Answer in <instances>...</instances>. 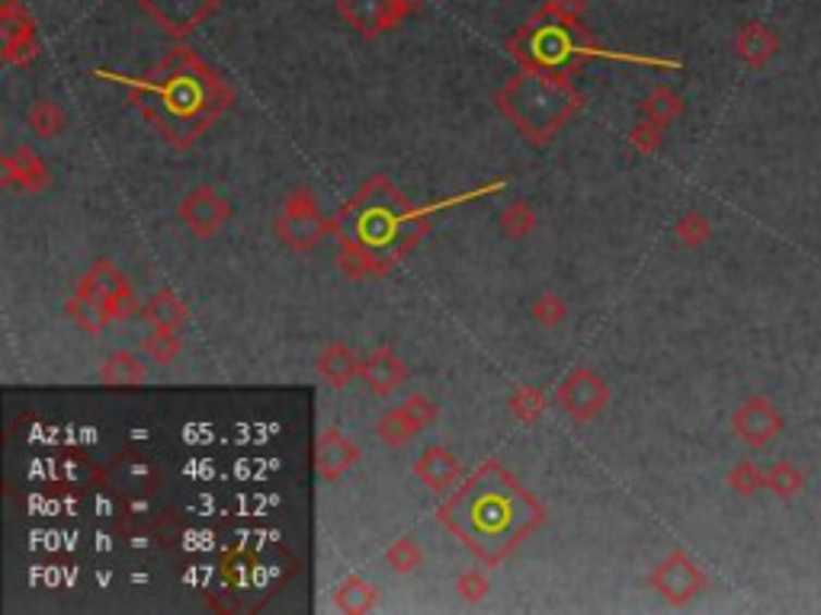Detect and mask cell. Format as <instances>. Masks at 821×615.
<instances>
[{"mask_svg": "<svg viewBox=\"0 0 821 615\" xmlns=\"http://www.w3.org/2000/svg\"><path fill=\"white\" fill-rule=\"evenodd\" d=\"M151 90H158L161 97V107L168 112L180 115L183 122L186 119H196V122H209L212 112H206V107L219 110L222 100H212V90H222L219 81L209 77L206 64H199L189 52H174L161 64L158 71V81L151 84Z\"/></svg>", "mask_w": 821, "mask_h": 615, "instance_id": "3957f363", "label": "cell"}, {"mask_svg": "<svg viewBox=\"0 0 821 615\" xmlns=\"http://www.w3.org/2000/svg\"><path fill=\"white\" fill-rule=\"evenodd\" d=\"M29 125H33V132L36 135H42V138H52V135H59L61 128L68 125V115L61 107L56 103H36L33 110H29Z\"/></svg>", "mask_w": 821, "mask_h": 615, "instance_id": "83f0119b", "label": "cell"}, {"mask_svg": "<svg viewBox=\"0 0 821 615\" xmlns=\"http://www.w3.org/2000/svg\"><path fill=\"white\" fill-rule=\"evenodd\" d=\"M424 0H395V7H399V13L405 16V13H410V10H417Z\"/></svg>", "mask_w": 821, "mask_h": 615, "instance_id": "74e56055", "label": "cell"}, {"mask_svg": "<svg viewBox=\"0 0 821 615\" xmlns=\"http://www.w3.org/2000/svg\"><path fill=\"white\" fill-rule=\"evenodd\" d=\"M511 414L520 420V423H532V420H539L542 417V410H546V397L542 392H536V389H520V392H514L511 397Z\"/></svg>", "mask_w": 821, "mask_h": 615, "instance_id": "f546056e", "label": "cell"}, {"mask_svg": "<svg viewBox=\"0 0 821 615\" xmlns=\"http://www.w3.org/2000/svg\"><path fill=\"white\" fill-rule=\"evenodd\" d=\"M681 110H684V100L674 90H667V87H654L646 97V103H642V115H646L648 122L661 125V128L667 122H674L681 115Z\"/></svg>", "mask_w": 821, "mask_h": 615, "instance_id": "603a6c76", "label": "cell"}, {"mask_svg": "<svg viewBox=\"0 0 821 615\" xmlns=\"http://www.w3.org/2000/svg\"><path fill=\"white\" fill-rule=\"evenodd\" d=\"M732 430L738 433V440H742L745 446L761 448L767 446L773 436L783 433V417H780V410H776L767 397H751V401H745V404L735 410Z\"/></svg>", "mask_w": 821, "mask_h": 615, "instance_id": "ba28073f", "label": "cell"}, {"mask_svg": "<svg viewBox=\"0 0 821 615\" xmlns=\"http://www.w3.org/2000/svg\"><path fill=\"white\" fill-rule=\"evenodd\" d=\"M324 227L328 224L321 222L315 196L308 189H293L290 199H286L283 219H280V237L286 244L298 247V250H308V247H315L324 237Z\"/></svg>", "mask_w": 821, "mask_h": 615, "instance_id": "8992f818", "label": "cell"}, {"mask_svg": "<svg viewBox=\"0 0 821 615\" xmlns=\"http://www.w3.org/2000/svg\"><path fill=\"white\" fill-rule=\"evenodd\" d=\"M385 561L392 564V570H399V574H408L414 567H420V549H417V542L414 539H399L389 552H385Z\"/></svg>", "mask_w": 821, "mask_h": 615, "instance_id": "d6a6232c", "label": "cell"}, {"mask_svg": "<svg viewBox=\"0 0 821 615\" xmlns=\"http://www.w3.org/2000/svg\"><path fill=\"white\" fill-rule=\"evenodd\" d=\"M145 362L138 359V356H132V353H117V356H110V362L103 366V372H100V379L107 382V385H119V389H132V385H142L145 382Z\"/></svg>", "mask_w": 821, "mask_h": 615, "instance_id": "44dd1931", "label": "cell"}, {"mask_svg": "<svg viewBox=\"0 0 821 615\" xmlns=\"http://www.w3.org/2000/svg\"><path fill=\"white\" fill-rule=\"evenodd\" d=\"M151 16H158L171 33H189L203 16H209L219 0H138Z\"/></svg>", "mask_w": 821, "mask_h": 615, "instance_id": "4fadbf2b", "label": "cell"}, {"mask_svg": "<svg viewBox=\"0 0 821 615\" xmlns=\"http://www.w3.org/2000/svg\"><path fill=\"white\" fill-rule=\"evenodd\" d=\"M651 587L674 606H684L690 600H697L706 590V574L697 567V561L684 552H674L667 561L658 564V570L651 574Z\"/></svg>", "mask_w": 821, "mask_h": 615, "instance_id": "5b68a950", "label": "cell"}, {"mask_svg": "<svg viewBox=\"0 0 821 615\" xmlns=\"http://www.w3.org/2000/svg\"><path fill=\"white\" fill-rule=\"evenodd\" d=\"M77 292L87 295V298H94L97 305H103L110 318H128V315L135 311V298H132L128 282L122 280L110 263H97V267L84 276Z\"/></svg>", "mask_w": 821, "mask_h": 615, "instance_id": "52a82bcc", "label": "cell"}, {"mask_svg": "<svg viewBox=\"0 0 821 615\" xmlns=\"http://www.w3.org/2000/svg\"><path fill=\"white\" fill-rule=\"evenodd\" d=\"M338 10L363 36H376L382 29H392L402 20L395 0H338Z\"/></svg>", "mask_w": 821, "mask_h": 615, "instance_id": "7c38bea8", "label": "cell"}, {"mask_svg": "<svg viewBox=\"0 0 821 615\" xmlns=\"http://www.w3.org/2000/svg\"><path fill=\"white\" fill-rule=\"evenodd\" d=\"M565 315H568V305H565V298L562 295H542L536 305H532V318L539 321V324H546V328H555V324H562L565 321Z\"/></svg>", "mask_w": 821, "mask_h": 615, "instance_id": "836d02e7", "label": "cell"}, {"mask_svg": "<svg viewBox=\"0 0 821 615\" xmlns=\"http://www.w3.org/2000/svg\"><path fill=\"white\" fill-rule=\"evenodd\" d=\"M802 488H806V475H802L793 462H776V465L767 471V491H773V494L783 497V501L796 497Z\"/></svg>", "mask_w": 821, "mask_h": 615, "instance_id": "cb8c5ba5", "label": "cell"}, {"mask_svg": "<svg viewBox=\"0 0 821 615\" xmlns=\"http://www.w3.org/2000/svg\"><path fill=\"white\" fill-rule=\"evenodd\" d=\"M68 311H71V318H74L84 331H90V334H94V331H100V328L110 321L107 308H103V305H97L94 298L81 295V292H77V298L68 305Z\"/></svg>", "mask_w": 821, "mask_h": 615, "instance_id": "4316f807", "label": "cell"}, {"mask_svg": "<svg viewBox=\"0 0 821 615\" xmlns=\"http://www.w3.org/2000/svg\"><path fill=\"white\" fill-rule=\"evenodd\" d=\"M334 600H338V606L344 613H369L376 606V590L366 580L351 577L347 583H341V590L334 593Z\"/></svg>", "mask_w": 821, "mask_h": 615, "instance_id": "d4e9b609", "label": "cell"}, {"mask_svg": "<svg viewBox=\"0 0 821 615\" xmlns=\"http://www.w3.org/2000/svg\"><path fill=\"white\" fill-rule=\"evenodd\" d=\"M376 433H379V440L385 443V446L399 448L408 443L414 433H420L417 427H414V420L408 417V410L399 404L395 410H389L379 423H376Z\"/></svg>", "mask_w": 821, "mask_h": 615, "instance_id": "7402d4cb", "label": "cell"}, {"mask_svg": "<svg viewBox=\"0 0 821 615\" xmlns=\"http://www.w3.org/2000/svg\"><path fill=\"white\" fill-rule=\"evenodd\" d=\"M356 458H359V448L353 446L341 430H328L315 448V465L324 481H338L341 475H347L356 465Z\"/></svg>", "mask_w": 821, "mask_h": 615, "instance_id": "5bb4252c", "label": "cell"}, {"mask_svg": "<svg viewBox=\"0 0 821 615\" xmlns=\"http://www.w3.org/2000/svg\"><path fill=\"white\" fill-rule=\"evenodd\" d=\"M359 369H363V362L353 356V349L351 346H344V343H331V346L318 356V372H321L331 385H338V389H344L351 379H356Z\"/></svg>", "mask_w": 821, "mask_h": 615, "instance_id": "ac0fdd59", "label": "cell"}, {"mask_svg": "<svg viewBox=\"0 0 821 615\" xmlns=\"http://www.w3.org/2000/svg\"><path fill=\"white\" fill-rule=\"evenodd\" d=\"M174 334L176 331H158V328H155V334L142 340V349H145L155 362H161V366H164V362H171V359H174L176 349H180V340H176Z\"/></svg>", "mask_w": 821, "mask_h": 615, "instance_id": "1f68e13d", "label": "cell"}, {"mask_svg": "<svg viewBox=\"0 0 821 615\" xmlns=\"http://www.w3.org/2000/svg\"><path fill=\"white\" fill-rule=\"evenodd\" d=\"M359 376H363V382L369 385V392L385 394L392 392V389L405 379V366H402V359H399L392 349H376V353L363 362Z\"/></svg>", "mask_w": 821, "mask_h": 615, "instance_id": "2e32d148", "label": "cell"}, {"mask_svg": "<svg viewBox=\"0 0 821 615\" xmlns=\"http://www.w3.org/2000/svg\"><path fill=\"white\" fill-rule=\"evenodd\" d=\"M633 145L642 151V155H651V151H658V145H661V125H654V122H642V125H636L633 128Z\"/></svg>", "mask_w": 821, "mask_h": 615, "instance_id": "d590c367", "label": "cell"}, {"mask_svg": "<svg viewBox=\"0 0 821 615\" xmlns=\"http://www.w3.org/2000/svg\"><path fill=\"white\" fill-rule=\"evenodd\" d=\"M674 234H677V241L681 244H687V247H700L709 241V234H712V224L706 219L703 212H684L677 224H674Z\"/></svg>", "mask_w": 821, "mask_h": 615, "instance_id": "f1b7e54d", "label": "cell"}, {"mask_svg": "<svg viewBox=\"0 0 821 615\" xmlns=\"http://www.w3.org/2000/svg\"><path fill=\"white\" fill-rule=\"evenodd\" d=\"M559 404L575 417V420H590L603 410L606 404V385L600 382V376L578 369L572 372L562 389H559Z\"/></svg>", "mask_w": 821, "mask_h": 615, "instance_id": "30bf717a", "label": "cell"}, {"mask_svg": "<svg viewBox=\"0 0 821 615\" xmlns=\"http://www.w3.org/2000/svg\"><path fill=\"white\" fill-rule=\"evenodd\" d=\"M728 484H732L735 494L751 497V494H758V491L767 488V471H761L755 462H738V465L728 471Z\"/></svg>", "mask_w": 821, "mask_h": 615, "instance_id": "484cf974", "label": "cell"}, {"mask_svg": "<svg viewBox=\"0 0 821 615\" xmlns=\"http://www.w3.org/2000/svg\"><path fill=\"white\" fill-rule=\"evenodd\" d=\"M504 112L527 132L532 138L552 135V128H559L575 107L578 97L572 94L568 84L562 81H549V77H520L514 81L504 94H501Z\"/></svg>", "mask_w": 821, "mask_h": 615, "instance_id": "7a4b0ae2", "label": "cell"}, {"mask_svg": "<svg viewBox=\"0 0 821 615\" xmlns=\"http://www.w3.org/2000/svg\"><path fill=\"white\" fill-rule=\"evenodd\" d=\"M414 475H417L430 491H446V488H453V484L459 481L463 468H459V462H456V455H453L450 448L433 446L417 458Z\"/></svg>", "mask_w": 821, "mask_h": 615, "instance_id": "9a60e30c", "label": "cell"}, {"mask_svg": "<svg viewBox=\"0 0 821 615\" xmlns=\"http://www.w3.org/2000/svg\"><path fill=\"white\" fill-rule=\"evenodd\" d=\"M145 318H148V324L151 328H158V331H176L183 321H186V305L176 298L174 292H158L148 305H145Z\"/></svg>", "mask_w": 821, "mask_h": 615, "instance_id": "ffe728a7", "label": "cell"}, {"mask_svg": "<svg viewBox=\"0 0 821 615\" xmlns=\"http://www.w3.org/2000/svg\"><path fill=\"white\" fill-rule=\"evenodd\" d=\"M459 593H463L469 603H478V600L488 593V580H485L481 574H466V577L459 580Z\"/></svg>", "mask_w": 821, "mask_h": 615, "instance_id": "8d00e7d4", "label": "cell"}, {"mask_svg": "<svg viewBox=\"0 0 821 615\" xmlns=\"http://www.w3.org/2000/svg\"><path fill=\"white\" fill-rule=\"evenodd\" d=\"M735 52H738V58H742L745 64L763 67L770 58L780 52V39H776L763 23H748V26L738 33V39H735Z\"/></svg>", "mask_w": 821, "mask_h": 615, "instance_id": "e0dca14e", "label": "cell"}, {"mask_svg": "<svg viewBox=\"0 0 821 615\" xmlns=\"http://www.w3.org/2000/svg\"><path fill=\"white\" fill-rule=\"evenodd\" d=\"M229 216H232L229 202H222L209 186H196V189L183 199V206H180V219L189 224L199 237L216 234L222 224L229 222Z\"/></svg>", "mask_w": 821, "mask_h": 615, "instance_id": "8fae6325", "label": "cell"}, {"mask_svg": "<svg viewBox=\"0 0 821 615\" xmlns=\"http://www.w3.org/2000/svg\"><path fill=\"white\" fill-rule=\"evenodd\" d=\"M581 13H585V0H549L539 16L552 23H578Z\"/></svg>", "mask_w": 821, "mask_h": 615, "instance_id": "e575fe53", "label": "cell"}, {"mask_svg": "<svg viewBox=\"0 0 821 615\" xmlns=\"http://www.w3.org/2000/svg\"><path fill=\"white\" fill-rule=\"evenodd\" d=\"M532 224H536V216H532V209H529L527 202H514L501 216V231L507 237H527L529 231H532Z\"/></svg>", "mask_w": 821, "mask_h": 615, "instance_id": "4dcf8cb0", "label": "cell"}, {"mask_svg": "<svg viewBox=\"0 0 821 615\" xmlns=\"http://www.w3.org/2000/svg\"><path fill=\"white\" fill-rule=\"evenodd\" d=\"M0 42H3V58L10 64H23L36 52V26L29 10L20 0H7L0 10Z\"/></svg>", "mask_w": 821, "mask_h": 615, "instance_id": "9c48e42d", "label": "cell"}, {"mask_svg": "<svg viewBox=\"0 0 821 615\" xmlns=\"http://www.w3.org/2000/svg\"><path fill=\"white\" fill-rule=\"evenodd\" d=\"M443 519L469 539V545L485 561H501L520 536L542 522V506L520 491L511 478L504 488H485V475L471 478L469 491L456 494L443 506Z\"/></svg>", "mask_w": 821, "mask_h": 615, "instance_id": "6da1fadb", "label": "cell"}, {"mask_svg": "<svg viewBox=\"0 0 821 615\" xmlns=\"http://www.w3.org/2000/svg\"><path fill=\"white\" fill-rule=\"evenodd\" d=\"M3 173L7 183L13 186H26V189H39L46 183V164L33 155V151H16L10 158H3Z\"/></svg>", "mask_w": 821, "mask_h": 615, "instance_id": "d6986e66", "label": "cell"}, {"mask_svg": "<svg viewBox=\"0 0 821 615\" xmlns=\"http://www.w3.org/2000/svg\"><path fill=\"white\" fill-rule=\"evenodd\" d=\"M575 33H578V23H546L539 29L529 26L527 33L517 39V49L536 67H546V71L565 67L581 52V46L575 42Z\"/></svg>", "mask_w": 821, "mask_h": 615, "instance_id": "277c9868", "label": "cell"}]
</instances>
